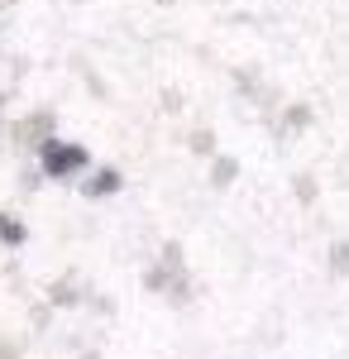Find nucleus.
<instances>
[{
    "label": "nucleus",
    "mask_w": 349,
    "mask_h": 359,
    "mask_svg": "<svg viewBox=\"0 0 349 359\" xmlns=\"http://www.w3.org/2000/svg\"><path fill=\"white\" fill-rule=\"evenodd\" d=\"M81 163H86V154H81L77 144H48V149H43V168L57 172V177H62V172H77Z\"/></svg>",
    "instance_id": "f257e3e1"
}]
</instances>
